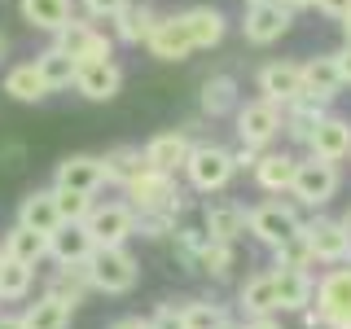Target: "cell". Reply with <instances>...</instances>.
I'll return each instance as SVG.
<instances>
[{"label": "cell", "instance_id": "obj_49", "mask_svg": "<svg viewBox=\"0 0 351 329\" xmlns=\"http://www.w3.org/2000/svg\"><path fill=\"white\" fill-rule=\"evenodd\" d=\"M285 9H290V14H299V9H316V0H281Z\"/></svg>", "mask_w": 351, "mask_h": 329}, {"label": "cell", "instance_id": "obj_17", "mask_svg": "<svg viewBox=\"0 0 351 329\" xmlns=\"http://www.w3.org/2000/svg\"><path fill=\"white\" fill-rule=\"evenodd\" d=\"M294 167H299V158H294L290 149H263L259 154V162L250 167V175H255V184L268 197H277V193H290V184H294Z\"/></svg>", "mask_w": 351, "mask_h": 329}, {"label": "cell", "instance_id": "obj_28", "mask_svg": "<svg viewBox=\"0 0 351 329\" xmlns=\"http://www.w3.org/2000/svg\"><path fill=\"white\" fill-rule=\"evenodd\" d=\"M18 224L36 228V233H58V228H62V215H58V202H53V184H49V189L22 193V202H18Z\"/></svg>", "mask_w": 351, "mask_h": 329}, {"label": "cell", "instance_id": "obj_21", "mask_svg": "<svg viewBox=\"0 0 351 329\" xmlns=\"http://www.w3.org/2000/svg\"><path fill=\"white\" fill-rule=\"evenodd\" d=\"M272 277H277V312H303L316 299L312 268H272Z\"/></svg>", "mask_w": 351, "mask_h": 329}, {"label": "cell", "instance_id": "obj_54", "mask_svg": "<svg viewBox=\"0 0 351 329\" xmlns=\"http://www.w3.org/2000/svg\"><path fill=\"white\" fill-rule=\"evenodd\" d=\"M246 5H272V0H246Z\"/></svg>", "mask_w": 351, "mask_h": 329}, {"label": "cell", "instance_id": "obj_5", "mask_svg": "<svg viewBox=\"0 0 351 329\" xmlns=\"http://www.w3.org/2000/svg\"><path fill=\"white\" fill-rule=\"evenodd\" d=\"M53 44H58L62 53H71L75 62H106V58H114V36H106V31L97 27L93 18H84V14H75L66 27L53 31Z\"/></svg>", "mask_w": 351, "mask_h": 329}, {"label": "cell", "instance_id": "obj_42", "mask_svg": "<svg viewBox=\"0 0 351 329\" xmlns=\"http://www.w3.org/2000/svg\"><path fill=\"white\" fill-rule=\"evenodd\" d=\"M123 5H128V0H80V14L93 18V22H114Z\"/></svg>", "mask_w": 351, "mask_h": 329}, {"label": "cell", "instance_id": "obj_52", "mask_svg": "<svg viewBox=\"0 0 351 329\" xmlns=\"http://www.w3.org/2000/svg\"><path fill=\"white\" fill-rule=\"evenodd\" d=\"M338 224H343V228H347V233H351V206H347V211H343V215H338Z\"/></svg>", "mask_w": 351, "mask_h": 329}, {"label": "cell", "instance_id": "obj_50", "mask_svg": "<svg viewBox=\"0 0 351 329\" xmlns=\"http://www.w3.org/2000/svg\"><path fill=\"white\" fill-rule=\"evenodd\" d=\"M0 329H27V325H22V316H5V312H0Z\"/></svg>", "mask_w": 351, "mask_h": 329}, {"label": "cell", "instance_id": "obj_20", "mask_svg": "<svg viewBox=\"0 0 351 329\" xmlns=\"http://www.w3.org/2000/svg\"><path fill=\"white\" fill-rule=\"evenodd\" d=\"M189 149H193V136L184 127H171V132H158V136L145 141V162L158 171H180Z\"/></svg>", "mask_w": 351, "mask_h": 329}, {"label": "cell", "instance_id": "obj_35", "mask_svg": "<svg viewBox=\"0 0 351 329\" xmlns=\"http://www.w3.org/2000/svg\"><path fill=\"white\" fill-rule=\"evenodd\" d=\"M44 294H53V299H62V303L80 307L88 294H93L84 263H80V268H53V277H49V285H44Z\"/></svg>", "mask_w": 351, "mask_h": 329}, {"label": "cell", "instance_id": "obj_10", "mask_svg": "<svg viewBox=\"0 0 351 329\" xmlns=\"http://www.w3.org/2000/svg\"><path fill=\"white\" fill-rule=\"evenodd\" d=\"M303 237H307V246H312V259L316 263L338 268V263H347V255H351V233L338 224L334 215L316 211L312 219H303Z\"/></svg>", "mask_w": 351, "mask_h": 329}, {"label": "cell", "instance_id": "obj_32", "mask_svg": "<svg viewBox=\"0 0 351 329\" xmlns=\"http://www.w3.org/2000/svg\"><path fill=\"white\" fill-rule=\"evenodd\" d=\"M101 162H106V184H119V189H128V184L149 167L141 145H114V149L101 154Z\"/></svg>", "mask_w": 351, "mask_h": 329}, {"label": "cell", "instance_id": "obj_45", "mask_svg": "<svg viewBox=\"0 0 351 329\" xmlns=\"http://www.w3.org/2000/svg\"><path fill=\"white\" fill-rule=\"evenodd\" d=\"M259 154H263V149H255V145H237V149H233V167H237V171H250V167L259 162Z\"/></svg>", "mask_w": 351, "mask_h": 329}, {"label": "cell", "instance_id": "obj_9", "mask_svg": "<svg viewBox=\"0 0 351 329\" xmlns=\"http://www.w3.org/2000/svg\"><path fill=\"white\" fill-rule=\"evenodd\" d=\"M84 228L93 233L97 246H128V237H136V206L132 202H93Z\"/></svg>", "mask_w": 351, "mask_h": 329}, {"label": "cell", "instance_id": "obj_19", "mask_svg": "<svg viewBox=\"0 0 351 329\" xmlns=\"http://www.w3.org/2000/svg\"><path fill=\"white\" fill-rule=\"evenodd\" d=\"M307 154H316V158H329V162L351 158V119H343V114H325L321 123H316L312 141H307Z\"/></svg>", "mask_w": 351, "mask_h": 329}, {"label": "cell", "instance_id": "obj_22", "mask_svg": "<svg viewBox=\"0 0 351 329\" xmlns=\"http://www.w3.org/2000/svg\"><path fill=\"white\" fill-rule=\"evenodd\" d=\"M329 114V101H316V97H307V93H299L290 106H285V123H281V132L294 141V145H307L312 141V132H316V123Z\"/></svg>", "mask_w": 351, "mask_h": 329}, {"label": "cell", "instance_id": "obj_2", "mask_svg": "<svg viewBox=\"0 0 351 329\" xmlns=\"http://www.w3.org/2000/svg\"><path fill=\"white\" fill-rule=\"evenodd\" d=\"M84 272L97 294H128L141 281V263L128 246H97L93 259L84 263Z\"/></svg>", "mask_w": 351, "mask_h": 329}, {"label": "cell", "instance_id": "obj_11", "mask_svg": "<svg viewBox=\"0 0 351 329\" xmlns=\"http://www.w3.org/2000/svg\"><path fill=\"white\" fill-rule=\"evenodd\" d=\"M290 27H294V14L281 0H272V5H246V18H241V36H246V44H259V49L277 44Z\"/></svg>", "mask_w": 351, "mask_h": 329}, {"label": "cell", "instance_id": "obj_55", "mask_svg": "<svg viewBox=\"0 0 351 329\" xmlns=\"http://www.w3.org/2000/svg\"><path fill=\"white\" fill-rule=\"evenodd\" d=\"M224 329H241V325H233V321H228V325H224Z\"/></svg>", "mask_w": 351, "mask_h": 329}, {"label": "cell", "instance_id": "obj_18", "mask_svg": "<svg viewBox=\"0 0 351 329\" xmlns=\"http://www.w3.org/2000/svg\"><path fill=\"white\" fill-rule=\"evenodd\" d=\"M93 250H97V241L84 224H62L58 233H49V259L58 268H80V263L93 259Z\"/></svg>", "mask_w": 351, "mask_h": 329}, {"label": "cell", "instance_id": "obj_38", "mask_svg": "<svg viewBox=\"0 0 351 329\" xmlns=\"http://www.w3.org/2000/svg\"><path fill=\"white\" fill-rule=\"evenodd\" d=\"M233 268H237V246L233 241H211V246L197 255V272L211 277V281H228Z\"/></svg>", "mask_w": 351, "mask_h": 329}, {"label": "cell", "instance_id": "obj_36", "mask_svg": "<svg viewBox=\"0 0 351 329\" xmlns=\"http://www.w3.org/2000/svg\"><path fill=\"white\" fill-rule=\"evenodd\" d=\"M31 285H36V268L5 255V263H0V303H22L31 294Z\"/></svg>", "mask_w": 351, "mask_h": 329}, {"label": "cell", "instance_id": "obj_33", "mask_svg": "<svg viewBox=\"0 0 351 329\" xmlns=\"http://www.w3.org/2000/svg\"><path fill=\"white\" fill-rule=\"evenodd\" d=\"M36 66H40L44 84H49V93H62V88H75V71H80V62H75L71 53H62L58 44H49L44 53H36Z\"/></svg>", "mask_w": 351, "mask_h": 329}, {"label": "cell", "instance_id": "obj_13", "mask_svg": "<svg viewBox=\"0 0 351 329\" xmlns=\"http://www.w3.org/2000/svg\"><path fill=\"white\" fill-rule=\"evenodd\" d=\"M53 184L58 189H75V193H101L106 189V162L97 154H66L53 171Z\"/></svg>", "mask_w": 351, "mask_h": 329}, {"label": "cell", "instance_id": "obj_26", "mask_svg": "<svg viewBox=\"0 0 351 329\" xmlns=\"http://www.w3.org/2000/svg\"><path fill=\"white\" fill-rule=\"evenodd\" d=\"M158 18H162V14H158L154 5H145V0H128L110 27H114V40H119V44H145Z\"/></svg>", "mask_w": 351, "mask_h": 329}, {"label": "cell", "instance_id": "obj_37", "mask_svg": "<svg viewBox=\"0 0 351 329\" xmlns=\"http://www.w3.org/2000/svg\"><path fill=\"white\" fill-rule=\"evenodd\" d=\"M180 321L184 329H224L228 325V307L211 299H184L180 303Z\"/></svg>", "mask_w": 351, "mask_h": 329}, {"label": "cell", "instance_id": "obj_29", "mask_svg": "<svg viewBox=\"0 0 351 329\" xmlns=\"http://www.w3.org/2000/svg\"><path fill=\"white\" fill-rule=\"evenodd\" d=\"M237 307H241L246 316H277V277H272V268H268V272H255V277L241 281Z\"/></svg>", "mask_w": 351, "mask_h": 329}, {"label": "cell", "instance_id": "obj_14", "mask_svg": "<svg viewBox=\"0 0 351 329\" xmlns=\"http://www.w3.org/2000/svg\"><path fill=\"white\" fill-rule=\"evenodd\" d=\"M202 228L211 233V241H237L250 233V206L228 202V197H211L202 206Z\"/></svg>", "mask_w": 351, "mask_h": 329}, {"label": "cell", "instance_id": "obj_57", "mask_svg": "<svg viewBox=\"0 0 351 329\" xmlns=\"http://www.w3.org/2000/svg\"><path fill=\"white\" fill-rule=\"evenodd\" d=\"M347 263H351V255H347Z\"/></svg>", "mask_w": 351, "mask_h": 329}, {"label": "cell", "instance_id": "obj_34", "mask_svg": "<svg viewBox=\"0 0 351 329\" xmlns=\"http://www.w3.org/2000/svg\"><path fill=\"white\" fill-rule=\"evenodd\" d=\"M71 312H75L71 303L53 299V294H40V299L22 312V325L27 329H71Z\"/></svg>", "mask_w": 351, "mask_h": 329}, {"label": "cell", "instance_id": "obj_8", "mask_svg": "<svg viewBox=\"0 0 351 329\" xmlns=\"http://www.w3.org/2000/svg\"><path fill=\"white\" fill-rule=\"evenodd\" d=\"M237 141L241 145H255V149H268L272 141L281 136V123H285V110L277 101H263V97H255V101L237 106Z\"/></svg>", "mask_w": 351, "mask_h": 329}, {"label": "cell", "instance_id": "obj_16", "mask_svg": "<svg viewBox=\"0 0 351 329\" xmlns=\"http://www.w3.org/2000/svg\"><path fill=\"white\" fill-rule=\"evenodd\" d=\"M145 49H149V58H154V62H184V58H193V53H197V49H193V40H189V27L180 22V14L154 22Z\"/></svg>", "mask_w": 351, "mask_h": 329}, {"label": "cell", "instance_id": "obj_41", "mask_svg": "<svg viewBox=\"0 0 351 329\" xmlns=\"http://www.w3.org/2000/svg\"><path fill=\"white\" fill-rule=\"evenodd\" d=\"M53 202H58L62 224H84L88 211H93V193H75V189H58L53 184Z\"/></svg>", "mask_w": 351, "mask_h": 329}, {"label": "cell", "instance_id": "obj_3", "mask_svg": "<svg viewBox=\"0 0 351 329\" xmlns=\"http://www.w3.org/2000/svg\"><path fill=\"white\" fill-rule=\"evenodd\" d=\"M180 171H184V180H189V189H197V193H224L228 180L237 175L233 149L215 145V141H193V149H189V158H184Z\"/></svg>", "mask_w": 351, "mask_h": 329}, {"label": "cell", "instance_id": "obj_44", "mask_svg": "<svg viewBox=\"0 0 351 329\" xmlns=\"http://www.w3.org/2000/svg\"><path fill=\"white\" fill-rule=\"evenodd\" d=\"M316 9H321L325 18H334V22L351 18V0H316Z\"/></svg>", "mask_w": 351, "mask_h": 329}, {"label": "cell", "instance_id": "obj_31", "mask_svg": "<svg viewBox=\"0 0 351 329\" xmlns=\"http://www.w3.org/2000/svg\"><path fill=\"white\" fill-rule=\"evenodd\" d=\"M0 246H5L9 259L27 263V268H36V263L49 259V233H36V228H27V224H14Z\"/></svg>", "mask_w": 351, "mask_h": 329}, {"label": "cell", "instance_id": "obj_47", "mask_svg": "<svg viewBox=\"0 0 351 329\" xmlns=\"http://www.w3.org/2000/svg\"><path fill=\"white\" fill-rule=\"evenodd\" d=\"M241 329H285V325L277 321V316H246V325H241Z\"/></svg>", "mask_w": 351, "mask_h": 329}, {"label": "cell", "instance_id": "obj_53", "mask_svg": "<svg viewBox=\"0 0 351 329\" xmlns=\"http://www.w3.org/2000/svg\"><path fill=\"white\" fill-rule=\"evenodd\" d=\"M343 40H351V18H343Z\"/></svg>", "mask_w": 351, "mask_h": 329}, {"label": "cell", "instance_id": "obj_46", "mask_svg": "<svg viewBox=\"0 0 351 329\" xmlns=\"http://www.w3.org/2000/svg\"><path fill=\"white\" fill-rule=\"evenodd\" d=\"M334 62H338V75H343V88H351V40H343V49L334 53Z\"/></svg>", "mask_w": 351, "mask_h": 329}, {"label": "cell", "instance_id": "obj_4", "mask_svg": "<svg viewBox=\"0 0 351 329\" xmlns=\"http://www.w3.org/2000/svg\"><path fill=\"white\" fill-rule=\"evenodd\" d=\"M123 193H128V202L136 206V211H176V215H184V189L176 184V171L145 167Z\"/></svg>", "mask_w": 351, "mask_h": 329}, {"label": "cell", "instance_id": "obj_27", "mask_svg": "<svg viewBox=\"0 0 351 329\" xmlns=\"http://www.w3.org/2000/svg\"><path fill=\"white\" fill-rule=\"evenodd\" d=\"M303 93L316 97V101H334V97L343 93V75H338L334 53H321V58L303 62Z\"/></svg>", "mask_w": 351, "mask_h": 329}, {"label": "cell", "instance_id": "obj_24", "mask_svg": "<svg viewBox=\"0 0 351 329\" xmlns=\"http://www.w3.org/2000/svg\"><path fill=\"white\" fill-rule=\"evenodd\" d=\"M0 93H5L9 101H18V106H36V101L49 97V84H44V75H40L36 62H18V66H9V71H5Z\"/></svg>", "mask_w": 351, "mask_h": 329}, {"label": "cell", "instance_id": "obj_6", "mask_svg": "<svg viewBox=\"0 0 351 329\" xmlns=\"http://www.w3.org/2000/svg\"><path fill=\"white\" fill-rule=\"evenodd\" d=\"M303 228V215H299V206L294 202H285V197H268V202H259V206H250V237L259 241V246H277V241H285L290 233H299Z\"/></svg>", "mask_w": 351, "mask_h": 329}, {"label": "cell", "instance_id": "obj_15", "mask_svg": "<svg viewBox=\"0 0 351 329\" xmlns=\"http://www.w3.org/2000/svg\"><path fill=\"white\" fill-rule=\"evenodd\" d=\"M119 88H123V66L114 58L80 62V71H75V93H80L84 101H114Z\"/></svg>", "mask_w": 351, "mask_h": 329}, {"label": "cell", "instance_id": "obj_39", "mask_svg": "<svg viewBox=\"0 0 351 329\" xmlns=\"http://www.w3.org/2000/svg\"><path fill=\"white\" fill-rule=\"evenodd\" d=\"M312 263H316V259H312V246H307L303 228L272 246V268H312Z\"/></svg>", "mask_w": 351, "mask_h": 329}, {"label": "cell", "instance_id": "obj_12", "mask_svg": "<svg viewBox=\"0 0 351 329\" xmlns=\"http://www.w3.org/2000/svg\"><path fill=\"white\" fill-rule=\"evenodd\" d=\"M255 88H259V97L263 101H277L281 110L294 101V97L303 93V62H290V58H281V62H268V66H259V75H255Z\"/></svg>", "mask_w": 351, "mask_h": 329}, {"label": "cell", "instance_id": "obj_25", "mask_svg": "<svg viewBox=\"0 0 351 329\" xmlns=\"http://www.w3.org/2000/svg\"><path fill=\"white\" fill-rule=\"evenodd\" d=\"M237 106H241V93H237L233 75H211V80H202V93H197L202 119H228V114H237Z\"/></svg>", "mask_w": 351, "mask_h": 329}, {"label": "cell", "instance_id": "obj_51", "mask_svg": "<svg viewBox=\"0 0 351 329\" xmlns=\"http://www.w3.org/2000/svg\"><path fill=\"white\" fill-rule=\"evenodd\" d=\"M5 58H9V36L0 31V62H5Z\"/></svg>", "mask_w": 351, "mask_h": 329}, {"label": "cell", "instance_id": "obj_40", "mask_svg": "<svg viewBox=\"0 0 351 329\" xmlns=\"http://www.w3.org/2000/svg\"><path fill=\"white\" fill-rule=\"evenodd\" d=\"M176 228H180L176 211H136V237L145 241H171Z\"/></svg>", "mask_w": 351, "mask_h": 329}, {"label": "cell", "instance_id": "obj_48", "mask_svg": "<svg viewBox=\"0 0 351 329\" xmlns=\"http://www.w3.org/2000/svg\"><path fill=\"white\" fill-rule=\"evenodd\" d=\"M110 329H154V325H149V316H119Z\"/></svg>", "mask_w": 351, "mask_h": 329}, {"label": "cell", "instance_id": "obj_30", "mask_svg": "<svg viewBox=\"0 0 351 329\" xmlns=\"http://www.w3.org/2000/svg\"><path fill=\"white\" fill-rule=\"evenodd\" d=\"M75 9H80L75 0H18L22 22H27V27H36V31H49V36L75 18Z\"/></svg>", "mask_w": 351, "mask_h": 329}, {"label": "cell", "instance_id": "obj_56", "mask_svg": "<svg viewBox=\"0 0 351 329\" xmlns=\"http://www.w3.org/2000/svg\"><path fill=\"white\" fill-rule=\"evenodd\" d=\"M0 263H5V246H0Z\"/></svg>", "mask_w": 351, "mask_h": 329}, {"label": "cell", "instance_id": "obj_1", "mask_svg": "<svg viewBox=\"0 0 351 329\" xmlns=\"http://www.w3.org/2000/svg\"><path fill=\"white\" fill-rule=\"evenodd\" d=\"M338 189H343V171H338V162L316 158V154L299 158V167H294V184H290V197L299 206H307V211H325V206L338 197Z\"/></svg>", "mask_w": 351, "mask_h": 329}, {"label": "cell", "instance_id": "obj_7", "mask_svg": "<svg viewBox=\"0 0 351 329\" xmlns=\"http://www.w3.org/2000/svg\"><path fill=\"white\" fill-rule=\"evenodd\" d=\"M316 312H321L325 329H351V263L343 268H329L316 281Z\"/></svg>", "mask_w": 351, "mask_h": 329}, {"label": "cell", "instance_id": "obj_43", "mask_svg": "<svg viewBox=\"0 0 351 329\" xmlns=\"http://www.w3.org/2000/svg\"><path fill=\"white\" fill-rule=\"evenodd\" d=\"M149 325L154 329H184L180 307H176V303H158V307H154V316H149Z\"/></svg>", "mask_w": 351, "mask_h": 329}, {"label": "cell", "instance_id": "obj_23", "mask_svg": "<svg viewBox=\"0 0 351 329\" xmlns=\"http://www.w3.org/2000/svg\"><path fill=\"white\" fill-rule=\"evenodd\" d=\"M180 22L189 27L193 49H215V44L228 36V18H224V9H215V5H189L180 14Z\"/></svg>", "mask_w": 351, "mask_h": 329}]
</instances>
